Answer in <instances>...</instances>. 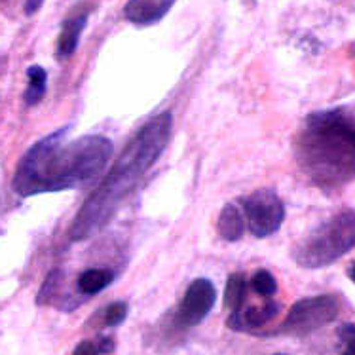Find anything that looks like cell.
I'll return each instance as SVG.
<instances>
[{
    "mask_svg": "<svg viewBox=\"0 0 355 355\" xmlns=\"http://www.w3.org/2000/svg\"><path fill=\"white\" fill-rule=\"evenodd\" d=\"M112 153L114 145L105 135L69 141L67 130H58L23 154L12 184L23 198L76 189L101 175Z\"/></svg>",
    "mask_w": 355,
    "mask_h": 355,
    "instance_id": "cell-1",
    "label": "cell"
},
{
    "mask_svg": "<svg viewBox=\"0 0 355 355\" xmlns=\"http://www.w3.org/2000/svg\"><path fill=\"white\" fill-rule=\"evenodd\" d=\"M171 112H159L135 133L99 187L80 207L69 230V238L73 241H84L94 238L109 225L123 200L135 190L148 169L156 164V159L164 154L171 141Z\"/></svg>",
    "mask_w": 355,
    "mask_h": 355,
    "instance_id": "cell-2",
    "label": "cell"
},
{
    "mask_svg": "<svg viewBox=\"0 0 355 355\" xmlns=\"http://www.w3.org/2000/svg\"><path fill=\"white\" fill-rule=\"evenodd\" d=\"M295 148L312 184L327 192L342 189L355 179V114L344 107L312 112Z\"/></svg>",
    "mask_w": 355,
    "mask_h": 355,
    "instance_id": "cell-3",
    "label": "cell"
},
{
    "mask_svg": "<svg viewBox=\"0 0 355 355\" xmlns=\"http://www.w3.org/2000/svg\"><path fill=\"white\" fill-rule=\"evenodd\" d=\"M355 249V211H342L308 234L293 251L300 268L321 270Z\"/></svg>",
    "mask_w": 355,
    "mask_h": 355,
    "instance_id": "cell-4",
    "label": "cell"
},
{
    "mask_svg": "<svg viewBox=\"0 0 355 355\" xmlns=\"http://www.w3.org/2000/svg\"><path fill=\"white\" fill-rule=\"evenodd\" d=\"M340 312V302L333 295H319L298 300L279 327V333L287 336H306L333 323Z\"/></svg>",
    "mask_w": 355,
    "mask_h": 355,
    "instance_id": "cell-5",
    "label": "cell"
},
{
    "mask_svg": "<svg viewBox=\"0 0 355 355\" xmlns=\"http://www.w3.org/2000/svg\"><path fill=\"white\" fill-rule=\"evenodd\" d=\"M249 230L254 238H270L282 228L285 220V203L274 190H254L239 200Z\"/></svg>",
    "mask_w": 355,
    "mask_h": 355,
    "instance_id": "cell-6",
    "label": "cell"
},
{
    "mask_svg": "<svg viewBox=\"0 0 355 355\" xmlns=\"http://www.w3.org/2000/svg\"><path fill=\"white\" fill-rule=\"evenodd\" d=\"M215 302H217L215 285L205 277H198V279L190 283L184 297H182L181 304L177 308L175 325H179L181 329L200 325L203 319L209 315Z\"/></svg>",
    "mask_w": 355,
    "mask_h": 355,
    "instance_id": "cell-7",
    "label": "cell"
},
{
    "mask_svg": "<svg viewBox=\"0 0 355 355\" xmlns=\"http://www.w3.org/2000/svg\"><path fill=\"white\" fill-rule=\"evenodd\" d=\"M177 0H128L123 8L125 19L139 27H148L162 21Z\"/></svg>",
    "mask_w": 355,
    "mask_h": 355,
    "instance_id": "cell-8",
    "label": "cell"
},
{
    "mask_svg": "<svg viewBox=\"0 0 355 355\" xmlns=\"http://www.w3.org/2000/svg\"><path fill=\"white\" fill-rule=\"evenodd\" d=\"M277 313H279V304L268 298L264 304L243 308L238 315H230L228 327L232 331H257V329H262L266 323H270Z\"/></svg>",
    "mask_w": 355,
    "mask_h": 355,
    "instance_id": "cell-9",
    "label": "cell"
},
{
    "mask_svg": "<svg viewBox=\"0 0 355 355\" xmlns=\"http://www.w3.org/2000/svg\"><path fill=\"white\" fill-rule=\"evenodd\" d=\"M87 15H89V12H78V14L71 15L69 19H65L58 40L59 59L71 58L74 51H76L80 44V37H82V33H84L87 25Z\"/></svg>",
    "mask_w": 355,
    "mask_h": 355,
    "instance_id": "cell-10",
    "label": "cell"
},
{
    "mask_svg": "<svg viewBox=\"0 0 355 355\" xmlns=\"http://www.w3.org/2000/svg\"><path fill=\"white\" fill-rule=\"evenodd\" d=\"M245 223V215H243L241 207L234 205V203H228L218 215L217 230L220 234V238H225L226 241H238V239L243 238Z\"/></svg>",
    "mask_w": 355,
    "mask_h": 355,
    "instance_id": "cell-11",
    "label": "cell"
},
{
    "mask_svg": "<svg viewBox=\"0 0 355 355\" xmlns=\"http://www.w3.org/2000/svg\"><path fill=\"white\" fill-rule=\"evenodd\" d=\"M116 274L109 268H89L84 270L78 276V289L86 297H94L103 289H107L110 283L114 282Z\"/></svg>",
    "mask_w": 355,
    "mask_h": 355,
    "instance_id": "cell-12",
    "label": "cell"
},
{
    "mask_svg": "<svg viewBox=\"0 0 355 355\" xmlns=\"http://www.w3.org/2000/svg\"><path fill=\"white\" fill-rule=\"evenodd\" d=\"M245 293L247 282L243 274H232L226 282L225 291V304L230 310V315H238L245 308Z\"/></svg>",
    "mask_w": 355,
    "mask_h": 355,
    "instance_id": "cell-13",
    "label": "cell"
},
{
    "mask_svg": "<svg viewBox=\"0 0 355 355\" xmlns=\"http://www.w3.org/2000/svg\"><path fill=\"white\" fill-rule=\"evenodd\" d=\"M27 78H29V86L25 89V95H23V99L27 105H38V103L42 101L44 95H46V86H48V74L44 71L42 67L33 65L29 67V71H27Z\"/></svg>",
    "mask_w": 355,
    "mask_h": 355,
    "instance_id": "cell-14",
    "label": "cell"
},
{
    "mask_svg": "<svg viewBox=\"0 0 355 355\" xmlns=\"http://www.w3.org/2000/svg\"><path fill=\"white\" fill-rule=\"evenodd\" d=\"M249 283H251V289L254 291V295L262 298H272L277 293V279L268 270L254 272V276L251 277Z\"/></svg>",
    "mask_w": 355,
    "mask_h": 355,
    "instance_id": "cell-15",
    "label": "cell"
},
{
    "mask_svg": "<svg viewBox=\"0 0 355 355\" xmlns=\"http://www.w3.org/2000/svg\"><path fill=\"white\" fill-rule=\"evenodd\" d=\"M128 312H130V308H128V302H112L105 308V312H103V319H105V325L107 327H118L122 325L125 318H128Z\"/></svg>",
    "mask_w": 355,
    "mask_h": 355,
    "instance_id": "cell-16",
    "label": "cell"
},
{
    "mask_svg": "<svg viewBox=\"0 0 355 355\" xmlns=\"http://www.w3.org/2000/svg\"><path fill=\"white\" fill-rule=\"evenodd\" d=\"M342 355H355V323H346L338 329Z\"/></svg>",
    "mask_w": 355,
    "mask_h": 355,
    "instance_id": "cell-17",
    "label": "cell"
},
{
    "mask_svg": "<svg viewBox=\"0 0 355 355\" xmlns=\"http://www.w3.org/2000/svg\"><path fill=\"white\" fill-rule=\"evenodd\" d=\"M73 355H101V352L97 348V344H94V342L89 340H84L80 342L78 346L74 348Z\"/></svg>",
    "mask_w": 355,
    "mask_h": 355,
    "instance_id": "cell-18",
    "label": "cell"
},
{
    "mask_svg": "<svg viewBox=\"0 0 355 355\" xmlns=\"http://www.w3.org/2000/svg\"><path fill=\"white\" fill-rule=\"evenodd\" d=\"M97 348H99L101 355L112 354V352H114V348H116V344H114V340H112L110 336H103L101 340H99V344H97Z\"/></svg>",
    "mask_w": 355,
    "mask_h": 355,
    "instance_id": "cell-19",
    "label": "cell"
},
{
    "mask_svg": "<svg viewBox=\"0 0 355 355\" xmlns=\"http://www.w3.org/2000/svg\"><path fill=\"white\" fill-rule=\"evenodd\" d=\"M44 0H25V14L33 15L37 14L38 10L42 8Z\"/></svg>",
    "mask_w": 355,
    "mask_h": 355,
    "instance_id": "cell-20",
    "label": "cell"
},
{
    "mask_svg": "<svg viewBox=\"0 0 355 355\" xmlns=\"http://www.w3.org/2000/svg\"><path fill=\"white\" fill-rule=\"evenodd\" d=\"M348 277H349V279H352V282L355 283V264H354V266H352V268L348 270Z\"/></svg>",
    "mask_w": 355,
    "mask_h": 355,
    "instance_id": "cell-21",
    "label": "cell"
},
{
    "mask_svg": "<svg viewBox=\"0 0 355 355\" xmlns=\"http://www.w3.org/2000/svg\"><path fill=\"white\" fill-rule=\"evenodd\" d=\"M352 53H354V55H355V44H354V46H352Z\"/></svg>",
    "mask_w": 355,
    "mask_h": 355,
    "instance_id": "cell-22",
    "label": "cell"
},
{
    "mask_svg": "<svg viewBox=\"0 0 355 355\" xmlns=\"http://www.w3.org/2000/svg\"><path fill=\"white\" fill-rule=\"evenodd\" d=\"M276 355H285V354H276Z\"/></svg>",
    "mask_w": 355,
    "mask_h": 355,
    "instance_id": "cell-23",
    "label": "cell"
}]
</instances>
